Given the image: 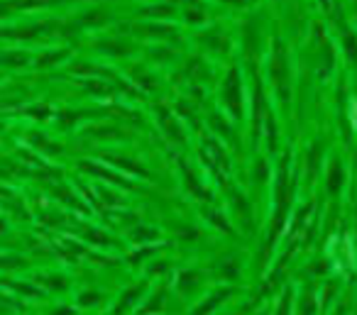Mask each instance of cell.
I'll return each instance as SVG.
<instances>
[{"mask_svg":"<svg viewBox=\"0 0 357 315\" xmlns=\"http://www.w3.org/2000/svg\"><path fill=\"white\" fill-rule=\"evenodd\" d=\"M30 56L25 52H8V54H0V64L6 66H25Z\"/></svg>","mask_w":357,"mask_h":315,"instance_id":"cell-1","label":"cell"}]
</instances>
